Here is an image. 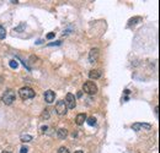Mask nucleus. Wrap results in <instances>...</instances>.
Instances as JSON below:
<instances>
[{
  "instance_id": "obj_13",
  "label": "nucleus",
  "mask_w": 160,
  "mask_h": 153,
  "mask_svg": "<svg viewBox=\"0 0 160 153\" xmlns=\"http://www.w3.org/2000/svg\"><path fill=\"white\" fill-rule=\"evenodd\" d=\"M6 37V30L3 26H0V39H4Z\"/></svg>"
},
{
  "instance_id": "obj_4",
  "label": "nucleus",
  "mask_w": 160,
  "mask_h": 153,
  "mask_svg": "<svg viewBox=\"0 0 160 153\" xmlns=\"http://www.w3.org/2000/svg\"><path fill=\"white\" fill-rule=\"evenodd\" d=\"M65 105H67V108L68 109H74L75 108V105H76V98H75V96L74 94H71V93H68L65 96Z\"/></svg>"
},
{
  "instance_id": "obj_24",
  "label": "nucleus",
  "mask_w": 160,
  "mask_h": 153,
  "mask_svg": "<svg viewBox=\"0 0 160 153\" xmlns=\"http://www.w3.org/2000/svg\"><path fill=\"white\" fill-rule=\"evenodd\" d=\"M75 153H84V152H83V151H76Z\"/></svg>"
},
{
  "instance_id": "obj_7",
  "label": "nucleus",
  "mask_w": 160,
  "mask_h": 153,
  "mask_svg": "<svg viewBox=\"0 0 160 153\" xmlns=\"http://www.w3.org/2000/svg\"><path fill=\"white\" fill-rule=\"evenodd\" d=\"M132 130H134V131H140V130H150L152 129V125L150 124H145V123H135L132 125Z\"/></svg>"
},
{
  "instance_id": "obj_10",
  "label": "nucleus",
  "mask_w": 160,
  "mask_h": 153,
  "mask_svg": "<svg viewBox=\"0 0 160 153\" xmlns=\"http://www.w3.org/2000/svg\"><path fill=\"white\" fill-rule=\"evenodd\" d=\"M86 115L85 114H78L76 115V118H75V123H76V125H79V126H81L85 121H86Z\"/></svg>"
},
{
  "instance_id": "obj_19",
  "label": "nucleus",
  "mask_w": 160,
  "mask_h": 153,
  "mask_svg": "<svg viewBox=\"0 0 160 153\" xmlns=\"http://www.w3.org/2000/svg\"><path fill=\"white\" fill-rule=\"evenodd\" d=\"M27 152H29V148H27V147H21V150H20V153H27Z\"/></svg>"
},
{
  "instance_id": "obj_6",
  "label": "nucleus",
  "mask_w": 160,
  "mask_h": 153,
  "mask_svg": "<svg viewBox=\"0 0 160 153\" xmlns=\"http://www.w3.org/2000/svg\"><path fill=\"white\" fill-rule=\"evenodd\" d=\"M99 55H100V50L97 48H93V49H91L90 53H89V61H90V64H95L96 61H97Z\"/></svg>"
},
{
  "instance_id": "obj_11",
  "label": "nucleus",
  "mask_w": 160,
  "mask_h": 153,
  "mask_svg": "<svg viewBox=\"0 0 160 153\" xmlns=\"http://www.w3.org/2000/svg\"><path fill=\"white\" fill-rule=\"evenodd\" d=\"M57 135H58V137L59 138H65L67 136H68V130L67 129H59L58 131H57Z\"/></svg>"
},
{
  "instance_id": "obj_21",
  "label": "nucleus",
  "mask_w": 160,
  "mask_h": 153,
  "mask_svg": "<svg viewBox=\"0 0 160 153\" xmlns=\"http://www.w3.org/2000/svg\"><path fill=\"white\" fill-rule=\"evenodd\" d=\"M62 42L61 40H57V42H53V43H49L48 45H61Z\"/></svg>"
},
{
  "instance_id": "obj_16",
  "label": "nucleus",
  "mask_w": 160,
  "mask_h": 153,
  "mask_svg": "<svg viewBox=\"0 0 160 153\" xmlns=\"http://www.w3.org/2000/svg\"><path fill=\"white\" fill-rule=\"evenodd\" d=\"M57 153H69V151H68V148H65V147H61Z\"/></svg>"
},
{
  "instance_id": "obj_15",
  "label": "nucleus",
  "mask_w": 160,
  "mask_h": 153,
  "mask_svg": "<svg viewBox=\"0 0 160 153\" xmlns=\"http://www.w3.org/2000/svg\"><path fill=\"white\" fill-rule=\"evenodd\" d=\"M86 120H88V124L90 125V126H94V125H96V119H95V118L91 117V118L86 119Z\"/></svg>"
},
{
  "instance_id": "obj_12",
  "label": "nucleus",
  "mask_w": 160,
  "mask_h": 153,
  "mask_svg": "<svg viewBox=\"0 0 160 153\" xmlns=\"http://www.w3.org/2000/svg\"><path fill=\"white\" fill-rule=\"evenodd\" d=\"M20 140H21V142H30V141H32V136L31 135H26V133H22Z\"/></svg>"
},
{
  "instance_id": "obj_18",
  "label": "nucleus",
  "mask_w": 160,
  "mask_h": 153,
  "mask_svg": "<svg viewBox=\"0 0 160 153\" xmlns=\"http://www.w3.org/2000/svg\"><path fill=\"white\" fill-rule=\"evenodd\" d=\"M24 27H25V24H21L19 27H17V28H15V31L16 32H19V31H22V30H24Z\"/></svg>"
},
{
  "instance_id": "obj_5",
  "label": "nucleus",
  "mask_w": 160,
  "mask_h": 153,
  "mask_svg": "<svg viewBox=\"0 0 160 153\" xmlns=\"http://www.w3.org/2000/svg\"><path fill=\"white\" fill-rule=\"evenodd\" d=\"M67 105L64 103V100H58L57 104H56V112L58 115H65L67 114Z\"/></svg>"
},
{
  "instance_id": "obj_1",
  "label": "nucleus",
  "mask_w": 160,
  "mask_h": 153,
  "mask_svg": "<svg viewBox=\"0 0 160 153\" xmlns=\"http://www.w3.org/2000/svg\"><path fill=\"white\" fill-rule=\"evenodd\" d=\"M19 94H20V98L22 100H27V99H32L33 97L36 96V92L31 88V87H22L19 91Z\"/></svg>"
},
{
  "instance_id": "obj_20",
  "label": "nucleus",
  "mask_w": 160,
  "mask_h": 153,
  "mask_svg": "<svg viewBox=\"0 0 160 153\" xmlns=\"http://www.w3.org/2000/svg\"><path fill=\"white\" fill-rule=\"evenodd\" d=\"M42 117L43 118H48L49 117V114H48V110L46 109V110H43V114H42Z\"/></svg>"
},
{
  "instance_id": "obj_9",
  "label": "nucleus",
  "mask_w": 160,
  "mask_h": 153,
  "mask_svg": "<svg viewBox=\"0 0 160 153\" xmlns=\"http://www.w3.org/2000/svg\"><path fill=\"white\" fill-rule=\"evenodd\" d=\"M89 77L91 80H97V78L101 77V70H99V69H95V70H91L89 72Z\"/></svg>"
},
{
  "instance_id": "obj_22",
  "label": "nucleus",
  "mask_w": 160,
  "mask_h": 153,
  "mask_svg": "<svg viewBox=\"0 0 160 153\" xmlns=\"http://www.w3.org/2000/svg\"><path fill=\"white\" fill-rule=\"evenodd\" d=\"M155 115H157V118H159V106L158 105L155 106Z\"/></svg>"
},
{
  "instance_id": "obj_14",
  "label": "nucleus",
  "mask_w": 160,
  "mask_h": 153,
  "mask_svg": "<svg viewBox=\"0 0 160 153\" xmlns=\"http://www.w3.org/2000/svg\"><path fill=\"white\" fill-rule=\"evenodd\" d=\"M9 65H10V67H11V69H16L17 66H19V63H17L16 60H10Z\"/></svg>"
},
{
  "instance_id": "obj_8",
  "label": "nucleus",
  "mask_w": 160,
  "mask_h": 153,
  "mask_svg": "<svg viewBox=\"0 0 160 153\" xmlns=\"http://www.w3.org/2000/svg\"><path fill=\"white\" fill-rule=\"evenodd\" d=\"M44 99H46V102L47 103H53L54 102V99H56V93L52 91V90H47L44 92Z\"/></svg>"
},
{
  "instance_id": "obj_2",
  "label": "nucleus",
  "mask_w": 160,
  "mask_h": 153,
  "mask_svg": "<svg viewBox=\"0 0 160 153\" xmlns=\"http://www.w3.org/2000/svg\"><path fill=\"white\" fill-rule=\"evenodd\" d=\"M1 100L4 104L6 105H11L14 103V100H15V92L12 90H6L4 92V94L1 97Z\"/></svg>"
},
{
  "instance_id": "obj_3",
  "label": "nucleus",
  "mask_w": 160,
  "mask_h": 153,
  "mask_svg": "<svg viewBox=\"0 0 160 153\" xmlns=\"http://www.w3.org/2000/svg\"><path fill=\"white\" fill-rule=\"evenodd\" d=\"M83 91L85 92V93L93 96V94H96V92H97V86L95 85V82L86 81L83 85Z\"/></svg>"
},
{
  "instance_id": "obj_17",
  "label": "nucleus",
  "mask_w": 160,
  "mask_h": 153,
  "mask_svg": "<svg viewBox=\"0 0 160 153\" xmlns=\"http://www.w3.org/2000/svg\"><path fill=\"white\" fill-rule=\"evenodd\" d=\"M54 37H56V33H53V32H49V33L46 36V38H47V39H52V38H54Z\"/></svg>"
},
{
  "instance_id": "obj_23",
  "label": "nucleus",
  "mask_w": 160,
  "mask_h": 153,
  "mask_svg": "<svg viewBox=\"0 0 160 153\" xmlns=\"http://www.w3.org/2000/svg\"><path fill=\"white\" fill-rule=\"evenodd\" d=\"M1 153H11V152H9V151H3Z\"/></svg>"
}]
</instances>
